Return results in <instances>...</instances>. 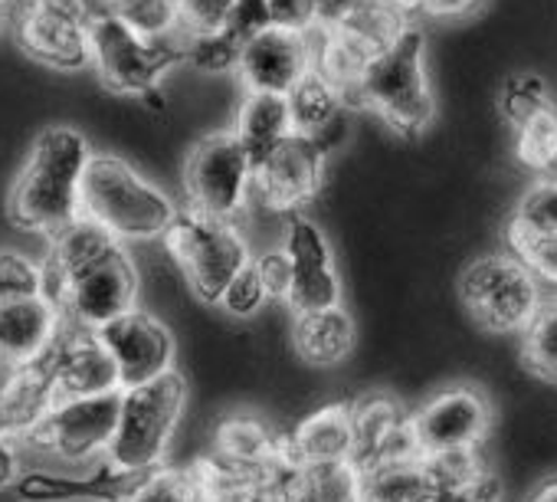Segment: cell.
<instances>
[{
  "instance_id": "cell-1",
  "label": "cell",
  "mask_w": 557,
  "mask_h": 502,
  "mask_svg": "<svg viewBox=\"0 0 557 502\" xmlns=\"http://www.w3.org/2000/svg\"><path fill=\"white\" fill-rule=\"evenodd\" d=\"M138 286L128 246L86 220L60 233L40 264V296L60 309L63 322L92 332L132 313Z\"/></svg>"
},
{
  "instance_id": "cell-2",
  "label": "cell",
  "mask_w": 557,
  "mask_h": 502,
  "mask_svg": "<svg viewBox=\"0 0 557 502\" xmlns=\"http://www.w3.org/2000/svg\"><path fill=\"white\" fill-rule=\"evenodd\" d=\"M92 158V148L83 132L70 125H50L30 145V158L21 168L11 194L8 213L21 230L47 233L57 240L83 220L79 213V184Z\"/></svg>"
},
{
  "instance_id": "cell-3",
  "label": "cell",
  "mask_w": 557,
  "mask_h": 502,
  "mask_svg": "<svg viewBox=\"0 0 557 502\" xmlns=\"http://www.w3.org/2000/svg\"><path fill=\"white\" fill-rule=\"evenodd\" d=\"M177 210L181 207L128 161L92 151L79 184V213L86 223L106 230L119 243H148L164 236Z\"/></svg>"
},
{
  "instance_id": "cell-4",
  "label": "cell",
  "mask_w": 557,
  "mask_h": 502,
  "mask_svg": "<svg viewBox=\"0 0 557 502\" xmlns=\"http://www.w3.org/2000/svg\"><path fill=\"white\" fill-rule=\"evenodd\" d=\"M426 37L410 24L384 53L371 60L358 86V106L371 109L400 135H420L436 115V102L426 83Z\"/></svg>"
},
{
  "instance_id": "cell-5",
  "label": "cell",
  "mask_w": 557,
  "mask_h": 502,
  "mask_svg": "<svg viewBox=\"0 0 557 502\" xmlns=\"http://www.w3.org/2000/svg\"><path fill=\"white\" fill-rule=\"evenodd\" d=\"M184 401L187 384L177 371H168L141 388L122 391L119 420L106 450V463L135 476L158 469L174 440V430L181 427Z\"/></svg>"
},
{
  "instance_id": "cell-6",
  "label": "cell",
  "mask_w": 557,
  "mask_h": 502,
  "mask_svg": "<svg viewBox=\"0 0 557 502\" xmlns=\"http://www.w3.org/2000/svg\"><path fill=\"white\" fill-rule=\"evenodd\" d=\"M161 243L187 286L194 290V296L207 306H216L230 280L252 260L249 243L236 223L213 220L187 207L177 210Z\"/></svg>"
},
{
  "instance_id": "cell-7",
  "label": "cell",
  "mask_w": 557,
  "mask_h": 502,
  "mask_svg": "<svg viewBox=\"0 0 557 502\" xmlns=\"http://www.w3.org/2000/svg\"><path fill=\"white\" fill-rule=\"evenodd\" d=\"M459 299L466 313L495 335H521L541 309V283L508 254L472 260L459 277Z\"/></svg>"
},
{
  "instance_id": "cell-8",
  "label": "cell",
  "mask_w": 557,
  "mask_h": 502,
  "mask_svg": "<svg viewBox=\"0 0 557 502\" xmlns=\"http://www.w3.org/2000/svg\"><path fill=\"white\" fill-rule=\"evenodd\" d=\"M187 40L154 44L128 30L119 17L89 21V66L99 73L102 86L119 96H148L158 89L161 76L184 63Z\"/></svg>"
},
{
  "instance_id": "cell-9",
  "label": "cell",
  "mask_w": 557,
  "mask_h": 502,
  "mask_svg": "<svg viewBox=\"0 0 557 502\" xmlns=\"http://www.w3.org/2000/svg\"><path fill=\"white\" fill-rule=\"evenodd\" d=\"M249 197H252V161L239 145V138L230 128L203 135L187 151L184 161L187 210L236 223Z\"/></svg>"
},
{
  "instance_id": "cell-10",
  "label": "cell",
  "mask_w": 557,
  "mask_h": 502,
  "mask_svg": "<svg viewBox=\"0 0 557 502\" xmlns=\"http://www.w3.org/2000/svg\"><path fill=\"white\" fill-rule=\"evenodd\" d=\"M119 404H122V391L89 394V397H57L50 414L24 437V443L70 466L102 460L115 433Z\"/></svg>"
},
{
  "instance_id": "cell-11",
  "label": "cell",
  "mask_w": 557,
  "mask_h": 502,
  "mask_svg": "<svg viewBox=\"0 0 557 502\" xmlns=\"http://www.w3.org/2000/svg\"><path fill=\"white\" fill-rule=\"evenodd\" d=\"M11 21L37 63L60 73L89 66V21L79 0H14Z\"/></svg>"
},
{
  "instance_id": "cell-12",
  "label": "cell",
  "mask_w": 557,
  "mask_h": 502,
  "mask_svg": "<svg viewBox=\"0 0 557 502\" xmlns=\"http://www.w3.org/2000/svg\"><path fill=\"white\" fill-rule=\"evenodd\" d=\"M492 427V407L482 391L453 384L436 391L423 407L410 414V430L420 456L449 450H479Z\"/></svg>"
},
{
  "instance_id": "cell-13",
  "label": "cell",
  "mask_w": 557,
  "mask_h": 502,
  "mask_svg": "<svg viewBox=\"0 0 557 502\" xmlns=\"http://www.w3.org/2000/svg\"><path fill=\"white\" fill-rule=\"evenodd\" d=\"M278 249H283L286 260H289L286 306L293 309V316L342 306V280L335 273L332 246H329V236L322 233V226L315 220L293 213V220L286 223L283 246Z\"/></svg>"
},
{
  "instance_id": "cell-14",
  "label": "cell",
  "mask_w": 557,
  "mask_h": 502,
  "mask_svg": "<svg viewBox=\"0 0 557 502\" xmlns=\"http://www.w3.org/2000/svg\"><path fill=\"white\" fill-rule=\"evenodd\" d=\"M325 148L309 135H289L252 164V197L269 210L306 207L325 177Z\"/></svg>"
},
{
  "instance_id": "cell-15",
  "label": "cell",
  "mask_w": 557,
  "mask_h": 502,
  "mask_svg": "<svg viewBox=\"0 0 557 502\" xmlns=\"http://www.w3.org/2000/svg\"><path fill=\"white\" fill-rule=\"evenodd\" d=\"M96 335L115 362L119 391L141 388V384L158 381L161 375L174 371V352H177L174 335L158 316H151L145 309H132V313L112 319Z\"/></svg>"
},
{
  "instance_id": "cell-16",
  "label": "cell",
  "mask_w": 557,
  "mask_h": 502,
  "mask_svg": "<svg viewBox=\"0 0 557 502\" xmlns=\"http://www.w3.org/2000/svg\"><path fill=\"white\" fill-rule=\"evenodd\" d=\"M312 63H315V53H312L309 34L272 24L239 47L233 73L239 76L246 93L286 96L312 70Z\"/></svg>"
},
{
  "instance_id": "cell-17",
  "label": "cell",
  "mask_w": 557,
  "mask_h": 502,
  "mask_svg": "<svg viewBox=\"0 0 557 502\" xmlns=\"http://www.w3.org/2000/svg\"><path fill=\"white\" fill-rule=\"evenodd\" d=\"M57 397H89L119 391V371L92 329L63 322L60 335L44 355Z\"/></svg>"
},
{
  "instance_id": "cell-18",
  "label": "cell",
  "mask_w": 557,
  "mask_h": 502,
  "mask_svg": "<svg viewBox=\"0 0 557 502\" xmlns=\"http://www.w3.org/2000/svg\"><path fill=\"white\" fill-rule=\"evenodd\" d=\"M351 430H355V466H377L394 460H413L420 456L410 430V414L387 397V394H368L351 407Z\"/></svg>"
},
{
  "instance_id": "cell-19",
  "label": "cell",
  "mask_w": 557,
  "mask_h": 502,
  "mask_svg": "<svg viewBox=\"0 0 557 502\" xmlns=\"http://www.w3.org/2000/svg\"><path fill=\"white\" fill-rule=\"evenodd\" d=\"M141 476L135 473H122L112 463L96 460V466H89L83 473V466L76 473H24L17 479V492L30 502H73V499H96V502H132L135 489H138Z\"/></svg>"
},
{
  "instance_id": "cell-20",
  "label": "cell",
  "mask_w": 557,
  "mask_h": 502,
  "mask_svg": "<svg viewBox=\"0 0 557 502\" xmlns=\"http://www.w3.org/2000/svg\"><path fill=\"white\" fill-rule=\"evenodd\" d=\"M60 329H63V316L44 296L0 306V365L11 371L40 362L53 345V339L60 335Z\"/></svg>"
},
{
  "instance_id": "cell-21",
  "label": "cell",
  "mask_w": 557,
  "mask_h": 502,
  "mask_svg": "<svg viewBox=\"0 0 557 502\" xmlns=\"http://www.w3.org/2000/svg\"><path fill=\"white\" fill-rule=\"evenodd\" d=\"M57 404V388L47 362H30L24 368H11L8 381H0V433L14 443L24 440Z\"/></svg>"
},
{
  "instance_id": "cell-22",
  "label": "cell",
  "mask_w": 557,
  "mask_h": 502,
  "mask_svg": "<svg viewBox=\"0 0 557 502\" xmlns=\"http://www.w3.org/2000/svg\"><path fill=\"white\" fill-rule=\"evenodd\" d=\"M355 460V430L351 407L335 404L306 417L293 440L286 443V463L293 466H332Z\"/></svg>"
},
{
  "instance_id": "cell-23",
  "label": "cell",
  "mask_w": 557,
  "mask_h": 502,
  "mask_svg": "<svg viewBox=\"0 0 557 502\" xmlns=\"http://www.w3.org/2000/svg\"><path fill=\"white\" fill-rule=\"evenodd\" d=\"M289 119H293V132L296 135H309L315 138L325 151L332 148V128L342 125V112L345 102L338 96V89L312 66L289 93Z\"/></svg>"
},
{
  "instance_id": "cell-24",
  "label": "cell",
  "mask_w": 557,
  "mask_h": 502,
  "mask_svg": "<svg viewBox=\"0 0 557 502\" xmlns=\"http://www.w3.org/2000/svg\"><path fill=\"white\" fill-rule=\"evenodd\" d=\"M293 348L309 365H338L355 348V322L342 306L293 316Z\"/></svg>"
},
{
  "instance_id": "cell-25",
  "label": "cell",
  "mask_w": 557,
  "mask_h": 502,
  "mask_svg": "<svg viewBox=\"0 0 557 502\" xmlns=\"http://www.w3.org/2000/svg\"><path fill=\"white\" fill-rule=\"evenodd\" d=\"M272 502H361V473L355 463L332 466H293L275 482Z\"/></svg>"
},
{
  "instance_id": "cell-26",
  "label": "cell",
  "mask_w": 557,
  "mask_h": 502,
  "mask_svg": "<svg viewBox=\"0 0 557 502\" xmlns=\"http://www.w3.org/2000/svg\"><path fill=\"white\" fill-rule=\"evenodd\" d=\"M239 145L246 148L249 161L256 164L262 155H269L278 142L293 135V119H289V102L286 96L272 93H246L239 102L236 122L230 128Z\"/></svg>"
},
{
  "instance_id": "cell-27",
  "label": "cell",
  "mask_w": 557,
  "mask_h": 502,
  "mask_svg": "<svg viewBox=\"0 0 557 502\" xmlns=\"http://www.w3.org/2000/svg\"><path fill=\"white\" fill-rule=\"evenodd\" d=\"M361 473V502H433L436 486L420 456L364 466Z\"/></svg>"
},
{
  "instance_id": "cell-28",
  "label": "cell",
  "mask_w": 557,
  "mask_h": 502,
  "mask_svg": "<svg viewBox=\"0 0 557 502\" xmlns=\"http://www.w3.org/2000/svg\"><path fill=\"white\" fill-rule=\"evenodd\" d=\"M515 161L537 177L554 174L557 168V109L554 106H544L515 125Z\"/></svg>"
},
{
  "instance_id": "cell-29",
  "label": "cell",
  "mask_w": 557,
  "mask_h": 502,
  "mask_svg": "<svg viewBox=\"0 0 557 502\" xmlns=\"http://www.w3.org/2000/svg\"><path fill=\"white\" fill-rule=\"evenodd\" d=\"M505 236H524V240H544L557 236V181L537 177L515 204Z\"/></svg>"
},
{
  "instance_id": "cell-30",
  "label": "cell",
  "mask_w": 557,
  "mask_h": 502,
  "mask_svg": "<svg viewBox=\"0 0 557 502\" xmlns=\"http://www.w3.org/2000/svg\"><path fill=\"white\" fill-rule=\"evenodd\" d=\"M109 17H119L128 30L154 44L187 40V34L181 30L177 0H115Z\"/></svg>"
},
{
  "instance_id": "cell-31",
  "label": "cell",
  "mask_w": 557,
  "mask_h": 502,
  "mask_svg": "<svg viewBox=\"0 0 557 502\" xmlns=\"http://www.w3.org/2000/svg\"><path fill=\"white\" fill-rule=\"evenodd\" d=\"M521 362L534 378L557 384V299L541 303L534 319L521 329Z\"/></svg>"
},
{
  "instance_id": "cell-32",
  "label": "cell",
  "mask_w": 557,
  "mask_h": 502,
  "mask_svg": "<svg viewBox=\"0 0 557 502\" xmlns=\"http://www.w3.org/2000/svg\"><path fill=\"white\" fill-rule=\"evenodd\" d=\"M216 450H220L223 463H233V466H269L275 446L259 420L233 417L220 427Z\"/></svg>"
},
{
  "instance_id": "cell-33",
  "label": "cell",
  "mask_w": 557,
  "mask_h": 502,
  "mask_svg": "<svg viewBox=\"0 0 557 502\" xmlns=\"http://www.w3.org/2000/svg\"><path fill=\"white\" fill-rule=\"evenodd\" d=\"M132 502H207L203 469H151L141 476Z\"/></svg>"
},
{
  "instance_id": "cell-34",
  "label": "cell",
  "mask_w": 557,
  "mask_h": 502,
  "mask_svg": "<svg viewBox=\"0 0 557 502\" xmlns=\"http://www.w3.org/2000/svg\"><path fill=\"white\" fill-rule=\"evenodd\" d=\"M550 106L547 99V83L537 76V73H511L505 83H502V93H498V109L505 115V122L515 128L518 122H524L528 115H534L537 109Z\"/></svg>"
},
{
  "instance_id": "cell-35",
  "label": "cell",
  "mask_w": 557,
  "mask_h": 502,
  "mask_svg": "<svg viewBox=\"0 0 557 502\" xmlns=\"http://www.w3.org/2000/svg\"><path fill=\"white\" fill-rule=\"evenodd\" d=\"M30 296H40V264L17 249H0V306Z\"/></svg>"
},
{
  "instance_id": "cell-36",
  "label": "cell",
  "mask_w": 557,
  "mask_h": 502,
  "mask_svg": "<svg viewBox=\"0 0 557 502\" xmlns=\"http://www.w3.org/2000/svg\"><path fill=\"white\" fill-rule=\"evenodd\" d=\"M265 303H272V299H269V293H265V283H262L256 264L249 260V264L230 280V286L223 290V296H220L216 306L226 309V313L236 316V319H249V316H256L259 309H265Z\"/></svg>"
},
{
  "instance_id": "cell-37",
  "label": "cell",
  "mask_w": 557,
  "mask_h": 502,
  "mask_svg": "<svg viewBox=\"0 0 557 502\" xmlns=\"http://www.w3.org/2000/svg\"><path fill=\"white\" fill-rule=\"evenodd\" d=\"M508 254L537 280L557 286V236L544 240H524V236H505Z\"/></svg>"
},
{
  "instance_id": "cell-38",
  "label": "cell",
  "mask_w": 557,
  "mask_h": 502,
  "mask_svg": "<svg viewBox=\"0 0 557 502\" xmlns=\"http://www.w3.org/2000/svg\"><path fill=\"white\" fill-rule=\"evenodd\" d=\"M236 57H239V44H233L223 30L190 37L187 50H184V63H190L194 70H203V73H226L236 66Z\"/></svg>"
},
{
  "instance_id": "cell-39",
  "label": "cell",
  "mask_w": 557,
  "mask_h": 502,
  "mask_svg": "<svg viewBox=\"0 0 557 502\" xmlns=\"http://www.w3.org/2000/svg\"><path fill=\"white\" fill-rule=\"evenodd\" d=\"M265 27H272V17H269V11H265L262 0H233L220 30H223L233 44L243 47L246 40H252V37L262 34Z\"/></svg>"
},
{
  "instance_id": "cell-40",
  "label": "cell",
  "mask_w": 557,
  "mask_h": 502,
  "mask_svg": "<svg viewBox=\"0 0 557 502\" xmlns=\"http://www.w3.org/2000/svg\"><path fill=\"white\" fill-rule=\"evenodd\" d=\"M275 27L302 30L309 34L315 27V0H262Z\"/></svg>"
},
{
  "instance_id": "cell-41",
  "label": "cell",
  "mask_w": 557,
  "mask_h": 502,
  "mask_svg": "<svg viewBox=\"0 0 557 502\" xmlns=\"http://www.w3.org/2000/svg\"><path fill=\"white\" fill-rule=\"evenodd\" d=\"M252 264H256V270H259V277L265 283L269 299L286 303V293H289V260H286L283 249H269V254H259V257H252Z\"/></svg>"
},
{
  "instance_id": "cell-42",
  "label": "cell",
  "mask_w": 557,
  "mask_h": 502,
  "mask_svg": "<svg viewBox=\"0 0 557 502\" xmlns=\"http://www.w3.org/2000/svg\"><path fill=\"white\" fill-rule=\"evenodd\" d=\"M482 0H413V11L426 17H466Z\"/></svg>"
},
{
  "instance_id": "cell-43",
  "label": "cell",
  "mask_w": 557,
  "mask_h": 502,
  "mask_svg": "<svg viewBox=\"0 0 557 502\" xmlns=\"http://www.w3.org/2000/svg\"><path fill=\"white\" fill-rule=\"evenodd\" d=\"M21 479V453L11 437L0 433V489L14 486Z\"/></svg>"
},
{
  "instance_id": "cell-44",
  "label": "cell",
  "mask_w": 557,
  "mask_h": 502,
  "mask_svg": "<svg viewBox=\"0 0 557 502\" xmlns=\"http://www.w3.org/2000/svg\"><path fill=\"white\" fill-rule=\"evenodd\" d=\"M524 502H557V476L541 479V482L524 495Z\"/></svg>"
},
{
  "instance_id": "cell-45",
  "label": "cell",
  "mask_w": 557,
  "mask_h": 502,
  "mask_svg": "<svg viewBox=\"0 0 557 502\" xmlns=\"http://www.w3.org/2000/svg\"><path fill=\"white\" fill-rule=\"evenodd\" d=\"M391 4H400V8H407V11H413V0H391ZM417 14V11H413Z\"/></svg>"
},
{
  "instance_id": "cell-46",
  "label": "cell",
  "mask_w": 557,
  "mask_h": 502,
  "mask_svg": "<svg viewBox=\"0 0 557 502\" xmlns=\"http://www.w3.org/2000/svg\"><path fill=\"white\" fill-rule=\"evenodd\" d=\"M4 21H11V11H8V8H0V27H4Z\"/></svg>"
},
{
  "instance_id": "cell-47",
  "label": "cell",
  "mask_w": 557,
  "mask_h": 502,
  "mask_svg": "<svg viewBox=\"0 0 557 502\" xmlns=\"http://www.w3.org/2000/svg\"><path fill=\"white\" fill-rule=\"evenodd\" d=\"M11 4H14V0H0V8H8V11H11Z\"/></svg>"
},
{
  "instance_id": "cell-48",
  "label": "cell",
  "mask_w": 557,
  "mask_h": 502,
  "mask_svg": "<svg viewBox=\"0 0 557 502\" xmlns=\"http://www.w3.org/2000/svg\"><path fill=\"white\" fill-rule=\"evenodd\" d=\"M547 181H557V168H554V174H550V177H547Z\"/></svg>"
}]
</instances>
